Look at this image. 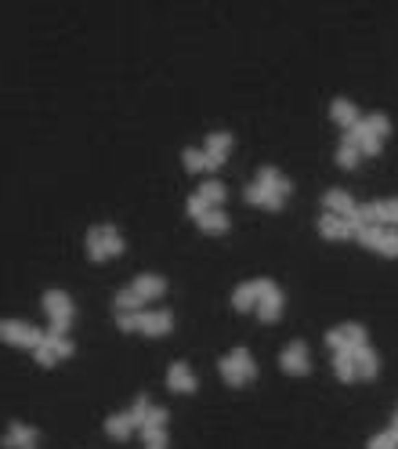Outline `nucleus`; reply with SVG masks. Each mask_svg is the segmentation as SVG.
Wrapping results in <instances>:
<instances>
[{"mask_svg": "<svg viewBox=\"0 0 398 449\" xmlns=\"http://www.w3.org/2000/svg\"><path fill=\"white\" fill-rule=\"evenodd\" d=\"M282 369H290V374H304L308 369V355H304V344L293 341L286 352H282Z\"/></svg>", "mask_w": 398, "mask_h": 449, "instance_id": "obj_11", "label": "nucleus"}, {"mask_svg": "<svg viewBox=\"0 0 398 449\" xmlns=\"http://www.w3.org/2000/svg\"><path fill=\"white\" fill-rule=\"evenodd\" d=\"M326 207H329V214L351 217V214H355V199H351L344 189H329V192H326Z\"/></svg>", "mask_w": 398, "mask_h": 449, "instance_id": "obj_7", "label": "nucleus"}, {"mask_svg": "<svg viewBox=\"0 0 398 449\" xmlns=\"http://www.w3.org/2000/svg\"><path fill=\"white\" fill-rule=\"evenodd\" d=\"M358 152H369V156H373V152H380V138L377 134H362V142H358Z\"/></svg>", "mask_w": 398, "mask_h": 449, "instance_id": "obj_37", "label": "nucleus"}, {"mask_svg": "<svg viewBox=\"0 0 398 449\" xmlns=\"http://www.w3.org/2000/svg\"><path fill=\"white\" fill-rule=\"evenodd\" d=\"M258 182H261L264 189L279 192V196H286V192H290V178H282L275 167H261V171H258Z\"/></svg>", "mask_w": 398, "mask_h": 449, "instance_id": "obj_14", "label": "nucleus"}, {"mask_svg": "<svg viewBox=\"0 0 398 449\" xmlns=\"http://www.w3.org/2000/svg\"><path fill=\"white\" fill-rule=\"evenodd\" d=\"M87 250H91L95 261H105L109 258V254H105V239H101V225H95L91 232H87Z\"/></svg>", "mask_w": 398, "mask_h": 449, "instance_id": "obj_22", "label": "nucleus"}, {"mask_svg": "<svg viewBox=\"0 0 398 449\" xmlns=\"http://www.w3.org/2000/svg\"><path fill=\"white\" fill-rule=\"evenodd\" d=\"M185 203H188V214H192V217H203V214H207V210H210V203H207V199H203V196H199V192H192V196H188Z\"/></svg>", "mask_w": 398, "mask_h": 449, "instance_id": "obj_33", "label": "nucleus"}, {"mask_svg": "<svg viewBox=\"0 0 398 449\" xmlns=\"http://www.w3.org/2000/svg\"><path fill=\"white\" fill-rule=\"evenodd\" d=\"M131 287L141 293V298H156V293H163V279H160V276H152V272H145V276H138Z\"/></svg>", "mask_w": 398, "mask_h": 449, "instance_id": "obj_18", "label": "nucleus"}, {"mask_svg": "<svg viewBox=\"0 0 398 449\" xmlns=\"http://www.w3.org/2000/svg\"><path fill=\"white\" fill-rule=\"evenodd\" d=\"M340 333H344V348H340V352H351V348H358V344H366V330L358 326V323L340 326Z\"/></svg>", "mask_w": 398, "mask_h": 449, "instance_id": "obj_23", "label": "nucleus"}, {"mask_svg": "<svg viewBox=\"0 0 398 449\" xmlns=\"http://www.w3.org/2000/svg\"><path fill=\"white\" fill-rule=\"evenodd\" d=\"M51 348H55L58 355H73V341L66 337V333H55V330H47V337H44Z\"/></svg>", "mask_w": 398, "mask_h": 449, "instance_id": "obj_29", "label": "nucleus"}, {"mask_svg": "<svg viewBox=\"0 0 398 449\" xmlns=\"http://www.w3.org/2000/svg\"><path fill=\"white\" fill-rule=\"evenodd\" d=\"M369 449H398V435L395 431H380L373 442H369Z\"/></svg>", "mask_w": 398, "mask_h": 449, "instance_id": "obj_34", "label": "nucleus"}, {"mask_svg": "<svg viewBox=\"0 0 398 449\" xmlns=\"http://www.w3.org/2000/svg\"><path fill=\"white\" fill-rule=\"evenodd\" d=\"M228 149H232V134L228 131H214L207 138V156H210V171L214 167H221V160L228 156Z\"/></svg>", "mask_w": 398, "mask_h": 449, "instance_id": "obj_5", "label": "nucleus"}, {"mask_svg": "<svg viewBox=\"0 0 398 449\" xmlns=\"http://www.w3.org/2000/svg\"><path fill=\"white\" fill-rule=\"evenodd\" d=\"M279 308H282V290H279V287H268V290L261 293V301H258L261 319H275Z\"/></svg>", "mask_w": 398, "mask_h": 449, "instance_id": "obj_15", "label": "nucleus"}, {"mask_svg": "<svg viewBox=\"0 0 398 449\" xmlns=\"http://www.w3.org/2000/svg\"><path fill=\"white\" fill-rule=\"evenodd\" d=\"M166 384L177 388V391H192V388H196V377H192V369L185 363H174L171 369H166Z\"/></svg>", "mask_w": 398, "mask_h": 449, "instance_id": "obj_12", "label": "nucleus"}, {"mask_svg": "<svg viewBox=\"0 0 398 449\" xmlns=\"http://www.w3.org/2000/svg\"><path fill=\"white\" fill-rule=\"evenodd\" d=\"M221 377L228 384H242L247 377H258V366H253V359L247 348H236L228 359H221Z\"/></svg>", "mask_w": 398, "mask_h": 449, "instance_id": "obj_1", "label": "nucleus"}, {"mask_svg": "<svg viewBox=\"0 0 398 449\" xmlns=\"http://www.w3.org/2000/svg\"><path fill=\"white\" fill-rule=\"evenodd\" d=\"M171 326H174L171 312H145V315H141V330H145V333H166Z\"/></svg>", "mask_w": 398, "mask_h": 449, "instance_id": "obj_16", "label": "nucleus"}, {"mask_svg": "<svg viewBox=\"0 0 398 449\" xmlns=\"http://www.w3.org/2000/svg\"><path fill=\"white\" fill-rule=\"evenodd\" d=\"M33 352H36V359H40V363H44V366H51V363H55V359H58V352H55V348H51V344H47V341L40 344V348H33Z\"/></svg>", "mask_w": 398, "mask_h": 449, "instance_id": "obj_38", "label": "nucleus"}, {"mask_svg": "<svg viewBox=\"0 0 398 449\" xmlns=\"http://www.w3.org/2000/svg\"><path fill=\"white\" fill-rule=\"evenodd\" d=\"M47 333L25 326V323H11V319H4V341H15V344H25V348H40Z\"/></svg>", "mask_w": 398, "mask_h": 449, "instance_id": "obj_3", "label": "nucleus"}, {"mask_svg": "<svg viewBox=\"0 0 398 449\" xmlns=\"http://www.w3.org/2000/svg\"><path fill=\"white\" fill-rule=\"evenodd\" d=\"M105 431L112 435V439H127V435L134 431V420H131V413H112V417L105 420Z\"/></svg>", "mask_w": 398, "mask_h": 449, "instance_id": "obj_17", "label": "nucleus"}, {"mask_svg": "<svg viewBox=\"0 0 398 449\" xmlns=\"http://www.w3.org/2000/svg\"><path fill=\"white\" fill-rule=\"evenodd\" d=\"M4 442L8 446H22V449H33L36 446V431L29 424H11L8 435H4Z\"/></svg>", "mask_w": 398, "mask_h": 449, "instance_id": "obj_13", "label": "nucleus"}, {"mask_svg": "<svg viewBox=\"0 0 398 449\" xmlns=\"http://www.w3.org/2000/svg\"><path fill=\"white\" fill-rule=\"evenodd\" d=\"M351 359H355V366H358V374L362 377H373L377 374V352L369 348V344H358V348H351Z\"/></svg>", "mask_w": 398, "mask_h": 449, "instance_id": "obj_10", "label": "nucleus"}, {"mask_svg": "<svg viewBox=\"0 0 398 449\" xmlns=\"http://www.w3.org/2000/svg\"><path fill=\"white\" fill-rule=\"evenodd\" d=\"M101 239H105V254H120L123 250V236L112 225H101Z\"/></svg>", "mask_w": 398, "mask_h": 449, "instance_id": "obj_27", "label": "nucleus"}, {"mask_svg": "<svg viewBox=\"0 0 398 449\" xmlns=\"http://www.w3.org/2000/svg\"><path fill=\"white\" fill-rule=\"evenodd\" d=\"M149 399H145V395H138V399H134V406H131V420H134V424L138 428H145V420H149Z\"/></svg>", "mask_w": 398, "mask_h": 449, "instance_id": "obj_30", "label": "nucleus"}, {"mask_svg": "<svg viewBox=\"0 0 398 449\" xmlns=\"http://www.w3.org/2000/svg\"><path fill=\"white\" fill-rule=\"evenodd\" d=\"M333 369H337V377H340V380H355V374H358V366H355L351 352H337V355H333Z\"/></svg>", "mask_w": 398, "mask_h": 449, "instance_id": "obj_19", "label": "nucleus"}, {"mask_svg": "<svg viewBox=\"0 0 398 449\" xmlns=\"http://www.w3.org/2000/svg\"><path fill=\"white\" fill-rule=\"evenodd\" d=\"M166 424V409H149V420H145V428H163Z\"/></svg>", "mask_w": 398, "mask_h": 449, "instance_id": "obj_39", "label": "nucleus"}, {"mask_svg": "<svg viewBox=\"0 0 398 449\" xmlns=\"http://www.w3.org/2000/svg\"><path fill=\"white\" fill-rule=\"evenodd\" d=\"M337 160H340V167H355V163H358V145L340 142V149H337Z\"/></svg>", "mask_w": 398, "mask_h": 449, "instance_id": "obj_32", "label": "nucleus"}, {"mask_svg": "<svg viewBox=\"0 0 398 449\" xmlns=\"http://www.w3.org/2000/svg\"><path fill=\"white\" fill-rule=\"evenodd\" d=\"M366 127H369V134L384 138V134L391 131V120H388V112H369V117H366Z\"/></svg>", "mask_w": 398, "mask_h": 449, "instance_id": "obj_25", "label": "nucleus"}, {"mask_svg": "<svg viewBox=\"0 0 398 449\" xmlns=\"http://www.w3.org/2000/svg\"><path fill=\"white\" fill-rule=\"evenodd\" d=\"M185 167L188 171H210V156L199 149H185Z\"/></svg>", "mask_w": 398, "mask_h": 449, "instance_id": "obj_26", "label": "nucleus"}, {"mask_svg": "<svg viewBox=\"0 0 398 449\" xmlns=\"http://www.w3.org/2000/svg\"><path fill=\"white\" fill-rule=\"evenodd\" d=\"M44 308L51 312V330H55V333H66V330H69V319H73V301H69V293L47 290V293H44Z\"/></svg>", "mask_w": 398, "mask_h": 449, "instance_id": "obj_2", "label": "nucleus"}, {"mask_svg": "<svg viewBox=\"0 0 398 449\" xmlns=\"http://www.w3.org/2000/svg\"><path fill=\"white\" fill-rule=\"evenodd\" d=\"M391 431H395V435H398V413H395V424H391Z\"/></svg>", "mask_w": 398, "mask_h": 449, "instance_id": "obj_40", "label": "nucleus"}, {"mask_svg": "<svg viewBox=\"0 0 398 449\" xmlns=\"http://www.w3.org/2000/svg\"><path fill=\"white\" fill-rule=\"evenodd\" d=\"M319 228H323V236H329V239L355 236V228L348 225V217H340V214H323V221H319Z\"/></svg>", "mask_w": 398, "mask_h": 449, "instance_id": "obj_6", "label": "nucleus"}, {"mask_svg": "<svg viewBox=\"0 0 398 449\" xmlns=\"http://www.w3.org/2000/svg\"><path fill=\"white\" fill-rule=\"evenodd\" d=\"M377 203H380V221L398 225V199H377Z\"/></svg>", "mask_w": 398, "mask_h": 449, "instance_id": "obj_35", "label": "nucleus"}, {"mask_svg": "<svg viewBox=\"0 0 398 449\" xmlns=\"http://www.w3.org/2000/svg\"><path fill=\"white\" fill-rule=\"evenodd\" d=\"M377 250H384V254H398V232L395 228H384L380 225V232H377V243H373Z\"/></svg>", "mask_w": 398, "mask_h": 449, "instance_id": "obj_24", "label": "nucleus"}, {"mask_svg": "<svg viewBox=\"0 0 398 449\" xmlns=\"http://www.w3.org/2000/svg\"><path fill=\"white\" fill-rule=\"evenodd\" d=\"M199 196L207 199V203H221V199H225V185L210 178V182H203V185H199Z\"/></svg>", "mask_w": 398, "mask_h": 449, "instance_id": "obj_28", "label": "nucleus"}, {"mask_svg": "<svg viewBox=\"0 0 398 449\" xmlns=\"http://www.w3.org/2000/svg\"><path fill=\"white\" fill-rule=\"evenodd\" d=\"M141 301H145V298H141L134 287H127V290L116 293V308H120V312H141Z\"/></svg>", "mask_w": 398, "mask_h": 449, "instance_id": "obj_21", "label": "nucleus"}, {"mask_svg": "<svg viewBox=\"0 0 398 449\" xmlns=\"http://www.w3.org/2000/svg\"><path fill=\"white\" fill-rule=\"evenodd\" d=\"M329 112H333V120H337L340 127H355L358 123V109H355L351 98H333Z\"/></svg>", "mask_w": 398, "mask_h": 449, "instance_id": "obj_8", "label": "nucleus"}, {"mask_svg": "<svg viewBox=\"0 0 398 449\" xmlns=\"http://www.w3.org/2000/svg\"><path fill=\"white\" fill-rule=\"evenodd\" d=\"M199 225L207 228V232H225V228H228V214H225V210H217V207H210L207 214L199 217Z\"/></svg>", "mask_w": 398, "mask_h": 449, "instance_id": "obj_20", "label": "nucleus"}, {"mask_svg": "<svg viewBox=\"0 0 398 449\" xmlns=\"http://www.w3.org/2000/svg\"><path fill=\"white\" fill-rule=\"evenodd\" d=\"M141 315H145V312H120L116 323H120L123 330H141Z\"/></svg>", "mask_w": 398, "mask_h": 449, "instance_id": "obj_36", "label": "nucleus"}, {"mask_svg": "<svg viewBox=\"0 0 398 449\" xmlns=\"http://www.w3.org/2000/svg\"><path fill=\"white\" fill-rule=\"evenodd\" d=\"M268 287H275L272 279H250V283H239L236 293H232V304H236V308H250L253 301H261V293H264Z\"/></svg>", "mask_w": 398, "mask_h": 449, "instance_id": "obj_4", "label": "nucleus"}, {"mask_svg": "<svg viewBox=\"0 0 398 449\" xmlns=\"http://www.w3.org/2000/svg\"><path fill=\"white\" fill-rule=\"evenodd\" d=\"M141 435H145V449H166L163 428H141Z\"/></svg>", "mask_w": 398, "mask_h": 449, "instance_id": "obj_31", "label": "nucleus"}, {"mask_svg": "<svg viewBox=\"0 0 398 449\" xmlns=\"http://www.w3.org/2000/svg\"><path fill=\"white\" fill-rule=\"evenodd\" d=\"M247 199L250 203H261V207H282V196H279V192H272V189H264L261 182H250L247 185Z\"/></svg>", "mask_w": 398, "mask_h": 449, "instance_id": "obj_9", "label": "nucleus"}]
</instances>
